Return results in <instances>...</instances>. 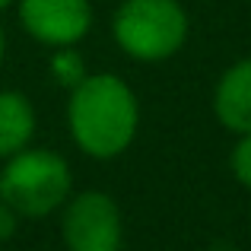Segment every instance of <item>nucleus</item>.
<instances>
[{
	"mask_svg": "<svg viewBox=\"0 0 251 251\" xmlns=\"http://www.w3.org/2000/svg\"><path fill=\"white\" fill-rule=\"evenodd\" d=\"M229 166H232V175L239 178V184H245L251 191V134H239V143L232 147V156H229Z\"/></svg>",
	"mask_w": 251,
	"mask_h": 251,
	"instance_id": "1a4fd4ad",
	"label": "nucleus"
},
{
	"mask_svg": "<svg viewBox=\"0 0 251 251\" xmlns=\"http://www.w3.org/2000/svg\"><path fill=\"white\" fill-rule=\"evenodd\" d=\"M70 197V169L51 150H19L6 159L0 172V201L13 207L19 216H38L54 213Z\"/></svg>",
	"mask_w": 251,
	"mask_h": 251,
	"instance_id": "7ed1b4c3",
	"label": "nucleus"
},
{
	"mask_svg": "<svg viewBox=\"0 0 251 251\" xmlns=\"http://www.w3.org/2000/svg\"><path fill=\"white\" fill-rule=\"evenodd\" d=\"M61 235L67 251H121V210L105 191H83L64 203Z\"/></svg>",
	"mask_w": 251,
	"mask_h": 251,
	"instance_id": "20e7f679",
	"label": "nucleus"
},
{
	"mask_svg": "<svg viewBox=\"0 0 251 251\" xmlns=\"http://www.w3.org/2000/svg\"><path fill=\"white\" fill-rule=\"evenodd\" d=\"M111 35L127 57L156 64L181 51L188 13L178 0H124L111 19Z\"/></svg>",
	"mask_w": 251,
	"mask_h": 251,
	"instance_id": "f03ea898",
	"label": "nucleus"
},
{
	"mask_svg": "<svg viewBox=\"0 0 251 251\" xmlns=\"http://www.w3.org/2000/svg\"><path fill=\"white\" fill-rule=\"evenodd\" d=\"M213 115L232 134H251V57L232 64L216 80Z\"/></svg>",
	"mask_w": 251,
	"mask_h": 251,
	"instance_id": "423d86ee",
	"label": "nucleus"
},
{
	"mask_svg": "<svg viewBox=\"0 0 251 251\" xmlns=\"http://www.w3.org/2000/svg\"><path fill=\"white\" fill-rule=\"evenodd\" d=\"M67 124L74 143L92 159H115L134 143L140 124L137 96L121 76L89 74L70 89Z\"/></svg>",
	"mask_w": 251,
	"mask_h": 251,
	"instance_id": "f257e3e1",
	"label": "nucleus"
},
{
	"mask_svg": "<svg viewBox=\"0 0 251 251\" xmlns=\"http://www.w3.org/2000/svg\"><path fill=\"white\" fill-rule=\"evenodd\" d=\"M19 23L48 48H74L92 25L89 0H19Z\"/></svg>",
	"mask_w": 251,
	"mask_h": 251,
	"instance_id": "39448f33",
	"label": "nucleus"
},
{
	"mask_svg": "<svg viewBox=\"0 0 251 251\" xmlns=\"http://www.w3.org/2000/svg\"><path fill=\"white\" fill-rule=\"evenodd\" d=\"M51 70H54L57 83L67 86V89H74V86L86 76V64L74 48H57L54 57H51Z\"/></svg>",
	"mask_w": 251,
	"mask_h": 251,
	"instance_id": "6e6552de",
	"label": "nucleus"
},
{
	"mask_svg": "<svg viewBox=\"0 0 251 251\" xmlns=\"http://www.w3.org/2000/svg\"><path fill=\"white\" fill-rule=\"evenodd\" d=\"M13 3V0H0V10H6V6H10Z\"/></svg>",
	"mask_w": 251,
	"mask_h": 251,
	"instance_id": "f8f14e48",
	"label": "nucleus"
},
{
	"mask_svg": "<svg viewBox=\"0 0 251 251\" xmlns=\"http://www.w3.org/2000/svg\"><path fill=\"white\" fill-rule=\"evenodd\" d=\"M16 220H19V213L0 201V242H6L13 232H16Z\"/></svg>",
	"mask_w": 251,
	"mask_h": 251,
	"instance_id": "9d476101",
	"label": "nucleus"
},
{
	"mask_svg": "<svg viewBox=\"0 0 251 251\" xmlns=\"http://www.w3.org/2000/svg\"><path fill=\"white\" fill-rule=\"evenodd\" d=\"M35 134V108L16 89L0 92V159H10L29 147Z\"/></svg>",
	"mask_w": 251,
	"mask_h": 251,
	"instance_id": "0eeeda50",
	"label": "nucleus"
},
{
	"mask_svg": "<svg viewBox=\"0 0 251 251\" xmlns=\"http://www.w3.org/2000/svg\"><path fill=\"white\" fill-rule=\"evenodd\" d=\"M3 51H6V38H3V29H0V61H3Z\"/></svg>",
	"mask_w": 251,
	"mask_h": 251,
	"instance_id": "9b49d317",
	"label": "nucleus"
}]
</instances>
